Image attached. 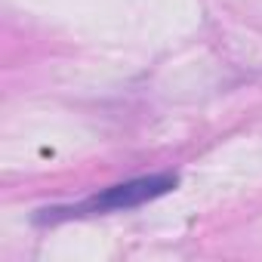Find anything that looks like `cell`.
I'll list each match as a JSON object with an SVG mask.
<instances>
[{"label":"cell","mask_w":262,"mask_h":262,"mask_svg":"<svg viewBox=\"0 0 262 262\" xmlns=\"http://www.w3.org/2000/svg\"><path fill=\"white\" fill-rule=\"evenodd\" d=\"M176 173H151V176H136L117 182L93 198H86L83 204L74 207H56V210H43V216H37L40 222H59V219H71V216H96V213H111V210H133L142 207L167 191L176 188Z\"/></svg>","instance_id":"cell-1"}]
</instances>
